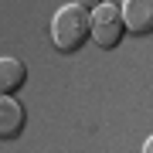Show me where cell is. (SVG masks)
Wrapping results in <instances>:
<instances>
[{
	"label": "cell",
	"mask_w": 153,
	"mask_h": 153,
	"mask_svg": "<svg viewBox=\"0 0 153 153\" xmlns=\"http://www.w3.org/2000/svg\"><path fill=\"white\" fill-rule=\"evenodd\" d=\"M143 153H153V140H146V143H143Z\"/></svg>",
	"instance_id": "6"
},
{
	"label": "cell",
	"mask_w": 153,
	"mask_h": 153,
	"mask_svg": "<svg viewBox=\"0 0 153 153\" xmlns=\"http://www.w3.org/2000/svg\"><path fill=\"white\" fill-rule=\"evenodd\" d=\"M51 41H55L58 51H71L85 48L92 41V4H68L61 7L51 21Z\"/></svg>",
	"instance_id": "1"
},
{
	"label": "cell",
	"mask_w": 153,
	"mask_h": 153,
	"mask_svg": "<svg viewBox=\"0 0 153 153\" xmlns=\"http://www.w3.org/2000/svg\"><path fill=\"white\" fill-rule=\"evenodd\" d=\"M123 21H119V4H99L92 7V41L99 48L112 51L123 41Z\"/></svg>",
	"instance_id": "2"
},
{
	"label": "cell",
	"mask_w": 153,
	"mask_h": 153,
	"mask_svg": "<svg viewBox=\"0 0 153 153\" xmlns=\"http://www.w3.org/2000/svg\"><path fill=\"white\" fill-rule=\"evenodd\" d=\"M119 21H123L126 31L146 38V34L153 31V4H150V0H129V4H123Z\"/></svg>",
	"instance_id": "3"
},
{
	"label": "cell",
	"mask_w": 153,
	"mask_h": 153,
	"mask_svg": "<svg viewBox=\"0 0 153 153\" xmlns=\"http://www.w3.org/2000/svg\"><path fill=\"white\" fill-rule=\"evenodd\" d=\"M24 123H27V112L17 102L14 95H0V140H14L24 133Z\"/></svg>",
	"instance_id": "4"
},
{
	"label": "cell",
	"mask_w": 153,
	"mask_h": 153,
	"mask_svg": "<svg viewBox=\"0 0 153 153\" xmlns=\"http://www.w3.org/2000/svg\"><path fill=\"white\" fill-rule=\"evenodd\" d=\"M27 82V65L21 58H0V95H14Z\"/></svg>",
	"instance_id": "5"
}]
</instances>
